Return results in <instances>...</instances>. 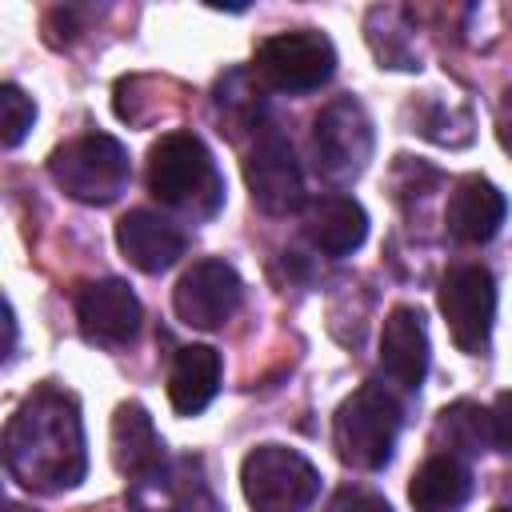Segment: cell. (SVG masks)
Instances as JSON below:
<instances>
[{"mask_svg": "<svg viewBox=\"0 0 512 512\" xmlns=\"http://www.w3.org/2000/svg\"><path fill=\"white\" fill-rule=\"evenodd\" d=\"M252 72L276 88V92H312L320 84L332 80L336 72V48L324 32L316 28H292V32H276L268 40L256 44V60Z\"/></svg>", "mask_w": 512, "mask_h": 512, "instance_id": "6", "label": "cell"}, {"mask_svg": "<svg viewBox=\"0 0 512 512\" xmlns=\"http://www.w3.org/2000/svg\"><path fill=\"white\" fill-rule=\"evenodd\" d=\"M380 368L400 388H420L428 372V328L420 308L396 304L380 328Z\"/></svg>", "mask_w": 512, "mask_h": 512, "instance_id": "15", "label": "cell"}, {"mask_svg": "<svg viewBox=\"0 0 512 512\" xmlns=\"http://www.w3.org/2000/svg\"><path fill=\"white\" fill-rule=\"evenodd\" d=\"M76 320H80V332L92 340V344H128L136 332H140V300L136 292L108 276V280H92L80 288L76 296Z\"/></svg>", "mask_w": 512, "mask_h": 512, "instance_id": "12", "label": "cell"}, {"mask_svg": "<svg viewBox=\"0 0 512 512\" xmlns=\"http://www.w3.org/2000/svg\"><path fill=\"white\" fill-rule=\"evenodd\" d=\"M496 512H512V508H496Z\"/></svg>", "mask_w": 512, "mask_h": 512, "instance_id": "27", "label": "cell"}, {"mask_svg": "<svg viewBox=\"0 0 512 512\" xmlns=\"http://www.w3.org/2000/svg\"><path fill=\"white\" fill-rule=\"evenodd\" d=\"M52 180L64 188V196L80 204H112L132 176L128 148L108 132H88L68 144H60L48 156Z\"/></svg>", "mask_w": 512, "mask_h": 512, "instance_id": "4", "label": "cell"}, {"mask_svg": "<svg viewBox=\"0 0 512 512\" xmlns=\"http://www.w3.org/2000/svg\"><path fill=\"white\" fill-rule=\"evenodd\" d=\"M220 388V352L208 344H188L176 352L168 372V400L180 416H196L212 404Z\"/></svg>", "mask_w": 512, "mask_h": 512, "instance_id": "18", "label": "cell"}, {"mask_svg": "<svg viewBox=\"0 0 512 512\" xmlns=\"http://www.w3.org/2000/svg\"><path fill=\"white\" fill-rule=\"evenodd\" d=\"M244 180L252 204L268 216H288L304 204V172L288 136L276 124H260L244 148Z\"/></svg>", "mask_w": 512, "mask_h": 512, "instance_id": "8", "label": "cell"}, {"mask_svg": "<svg viewBox=\"0 0 512 512\" xmlns=\"http://www.w3.org/2000/svg\"><path fill=\"white\" fill-rule=\"evenodd\" d=\"M304 236L324 256H348L368 236V212L344 192H320L304 204Z\"/></svg>", "mask_w": 512, "mask_h": 512, "instance_id": "16", "label": "cell"}, {"mask_svg": "<svg viewBox=\"0 0 512 512\" xmlns=\"http://www.w3.org/2000/svg\"><path fill=\"white\" fill-rule=\"evenodd\" d=\"M440 312L460 352H484L496 320V280L484 264H456L440 280Z\"/></svg>", "mask_w": 512, "mask_h": 512, "instance_id": "9", "label": "cell"}, {"mask_svg": "<svg viewBox=\"0 0 512 512\" xmlns=\"http://www.w3.org/2000/svg\"><path fill=\"white\" fill-rule=\"evenodd\" d=\"M504 216H508L504 192L488 176H476V172L460 176L444 204V228L460 244H488L500 232Z\"/></svg>", "mask_w": 512, "mask_h": 512, "instance_id": "13", "label": "cell"}, {"mask_svg": "<svg viewBox=\"0 0 512 512\" xmlns=\"http://www.w3.org/2000/svg\"><path fill=\"white\" fill-rule=\"evenodd\" d=\"M116 244H120L124 260H128L132 268L156 276V272L172 268V264L184 256L188 236H184L172 220H164L160 212H152V208H132V212H124L120 224H116Z\"/></svg>", "mask_w": 512, "mask_h": 512, "instance_id": "14", "label": "cell"}, {"mask_svg": "<svg viewBox=\"0 0 512 512\" xmlns=\"http://www.w3.org/2000/svg\"><path fill=\"white\" fill-rule=\"evenodd\" d=\"M468 496H472V472L452 452L428 456L408 484V500L416 512H456Z\"/></svg>", "mask_w": 512, "mask_h": 512, "instance_id": "19", "label": "cell"}, {"mask_svg": "<svg viewBox=\"0 0 512 512\" xmlns=\"http://www.w3.org/2000/svg\"><path fill=\"white\" fill-rule=\"evenodd\" d=\"M488 424H492V444L512 456V392H500V396L492 400Z\"/></svg>", "mask_w": 512, "mask_h": 512, "instance_id": "24", "label": "cell"}, {"mask_svg": "<svg viewBox=\"0 0 512 512\" xmlns=\"http://www.w3.org/2000/svg\"><path fill=\"white\" fill-rule=\"evenodd\" d=\"M240 488L252 512H304L320 492V472L296 448L260 444L240 464Z\"/></svg>", "mask_w": 512, "mask_h": 512, "instance_id": "5", "label": "cell"}, {"mask_svg": "<svg viewBox=\"0 0 512 512\" xmlns=\"http://www.w3.org/2000/svg\"><path fill=\"white\" fill-rule=\"evenodd\" d=\"M136 512H220V500L196 456H176L128 484Z\"/></svg>", "mask_w": 512, "mask_h": 512, "instance_id": "11", "label": "cell"}, {"mask_svg": "<svg viewBox=\"0 0 512 512\" xmlns=\"http://www.w3.org/2000/svg\"><path fill=\"white\" fill-rule=\"evenodd\" d=\"M372 148H376L372 120H368L364 104L352 100V96H340V100L324 104L320 116L312 120V156H316V168L328 180H336V184L356 180L368 168Z\"/></svg>", "mask_w": 512, "mask_h": 512, "instance_id": "7", "label": "cell"}, {"mask_svg": "<svg viewBox=\"0 0 512 512\" xmlns=\"http://www.w3.org/2000/svg\"><path fill=\"white\" fill-rule=\"evenodd\" d=\"M324 512H392V504H388L380 492H372V488L344 484V488L332 492V500H328Z\"/></svg>", "mask_w": 512, "mask_h": 512, "instance_id": "22", "label": "cell"}, {"mask_svg": "<svg viewBox=\"0 0 512 512\" xmlns=\"http://www.w3.org/2000/svg\"><path fill=\"white\" fill-rule=\"evenodd\" d=\"M496 136H500V144H504V152L512 156V88L500 96V104H496Z\"/></svg>", "mask_w": 512, "mask_h": 512, "instance_id": "25", "label": "cell"}, {"mask_svg": "<svg viewBox=\"0 0 512 512\" xmlns=\"http://www.w3.org/2000/svg\"><path fill=\"white\" fill-rule=\"evenodd\" d=\"M240 296H244V284H240L232 264H224V260H196L176 280L172 308H176L180 324L212 332V328H224L236 316Z\"/></svg>", "mask_w": 512, "mask_h": 512, "instance_id": "10", "label": "cell"}, {"mask_svg": "<svg viewBox=\"0 0 512 512\" xmlns=\"http://www.w3.org/2000/svg\"><path fill=\"white\" fill-rule=\"evenodd\" d=\"M4 512H32V508H24V504H4Z\"/></svg>", "mask_w": 512, "mask_h": 512, "instance_id": "26", "label": "cell"}, {"mask_svg": "<svg viewBox=\"0 0 512 512\" xmlns=\"http://www.w3.org/2000/svg\"><path fill=\"white\" fill-rule=\"evenodd\" d=\"M436 436L448 444V452H464V456H476L492 444V424H488V408L472 404V400H460L452 408L440 412L436 420Z\"/></svg>", "mask_w": 512, "mask_h": 512, "instance_id": "20", "label": "cell"}, {"mask_svg": "<svg viewBox=\"0 0 512 512\" xmlns=\"http://www.w3.org/2000/svg\"><path fill=\"white\" fill-rule=\"evenodd\" d=\"M4 468L32 492L76 488L88 472L80 408L60 388L32 392L4 424Z\"/></svg>", "mask_w": 512, "mask_h": 512, "instance_id": "1", "label": "cell"}, {"mask_svg": "<svg viewBox=\"0 0 512 512\" xmlns=\"http://www.w3.org/2000/svg\"><path fill=\"white\" fill-rule=\"evenodd\" d=\"M76 32H80V8H52L48 16H44V40L52 44V48H64V44H72L76 40Z\"/></svg>", "mask_w": 512, "mask_h": 512, "instance_id": "23", "label": "cell"}, {"mask_svg": "<svg viewBox=\"0 0 512 512\" xmlns=\"http://www.w3.org/2000/svg\"><path fill=\"white\" fill-rule=\"evenodd\" d=\"M32 120H36V104L16 84H4L0 88V140H4V148H16L28 136Z\"/></svg>", "mask_w": 512, "mask_h": 512, "instance_id": "21", "label": "cell"}, {"mask_svg": "<svg viewBox=\"0 0 512 512\" xmlns=\"http://www.w3.org/2000/svg\"><path fill=\"white\" fill-rule=\"evenodd\" d=\"M108 456H112V468L128 480H140L164 464V440L144 404L128 400L116 408L112 428H108Z\"/></svg>", "mask_w": 512, "mask_h": 512, "instance_id": "17", "label": "cell"}, {"mask_svg": "<svg viewBox=\"0 0 512 512\" xmlns=\"http://www.w3.org/2000/svg\"><path fill=\"white\" fill-rule=\"evenodd\" d=\"M148 188L160 204L188 212V216H212L224 204V180L208 152V144L196 132H164L148 152Z\"/></svg>", "mask_w": 512, "mask_h": 512, "instance_id": "2", "label": "cell"}, {"mask_svg": "<svg viewBox=\"0 0 512 512\" xmlns=\"http://www.w3.org/2000/svg\"><path fill=\"white\" fill-rule=\"evenodd\" d=\"M396 432H400V404L384 384H360L336 408L332 420L336 456L360 472H376L392 460Z\"/></svg>", "mask_w": 512, "mask_h": 512, "instance_id": "3", "label": "cell"}]
</instances>
